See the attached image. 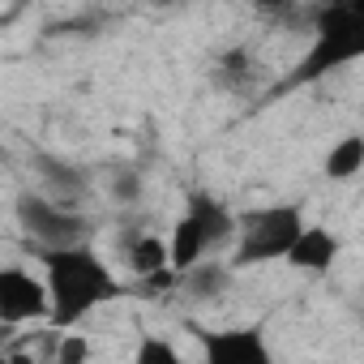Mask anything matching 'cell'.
Here are the masks:
<instances>
[{"instance_id":"cell-4","label":"cell","mask_w":364,"mask_h":364,"mask_svg":"<svg viewBox=\"0 0 364 364\" xmlns=\"http://www.w3.org/2000/svg\"><path fill=\"white\" fill-rule=\"evenodd\" d=\"M304 215L300 206H262L245 210L236 228V253L232 266H266V262H287L296 240L304 236Z\"/></svg>"},{"instance_id":"cell-2","label":"cell","mask_w":364,"mask_h":364,"mask_svg":"<svg viewBox=\"0 0 364 364\" xmlns=\"http://www.w3.org/2000/svg\"><path fill=\"white\" fill-rule=\"evenodd\" d=\"M364 56V5H330L317 18V39L304 52L300 69L291 73V86L317 82L330 69H343Z\"/></svg>"},{"instance_id":"cell-9","label":"cell","mask_w":364,"mask_h":364,"mask_svg":"<svg viewBox=\"0 0 364 364\" xmlns=\"http://www.w3.org/2000/svg\"><path fill=\"white\" fill-rule=\"evenodd\" d=\"M124 262H129L133 274L154 279V274L171 270V240H163V236H129V245H124Z\"/></svg>"},{"instance_id":"cell-8","label":"cell","mask_w":364,"mask_h":364,"mask_svg":"<svg viewBox=\"0 0 364 364\" xmlns=\"http://www.w3.org/2000/svg\"><path fill=\"white\" fill-rule=\"evenodd\" d=\"M338 262V236L330 228H304V236L296 240V249L287 253V266L296 270H309V274H326L330 266Z\"/></svg>"},{"instance_id":"cell-10","label":"cell","mask_w":364,"mask_h":364,"mask_svg":"<svg viewBox=\"0 0 364 364\" xmlns=\"http://www.w3.org/2000/svg\"><path fill=\"white\" fill-rule=\"evenodd\" d=\"M321 171H326V180H351V176H360L364 171V137H355V133L351 137H338L330 146Z\"/></svg>"},{"instance_id":"cell-7","label":"cell","mask_w":364,"mask_h":364,"mask_svg":"<svg viewBox=\"0 0 364 364\" xmlns=\"http://www.w3.org/2000/svg\"><path fill=\"white\" fill-rule=\"evenodd\" d=\"M0 317L9 326L14 321H35V317H52V296L48 283H39L26 270H5L0 274Z\"/></svg>"},{"instance_id":"cell-11","label":"cell","mask_w":364,"mask_h":364,"mask_svg":"<svg viewBox=\"0 0 364 364\" xmlns=\"http://www.w3.org/2000/svg\"><path fill=\"white\" fill-rule=\"evenodd\" d=\"M180 287H185L193 300H215V296H223V291L232 287V274H228V266L202 262V266H193L189 274H180Z\"/></svg>"},{"instance_id":"cell-3","label":"cell","mask_w":364,"mask_h":364,"mask_svg":"<svg viewBox=\"0 0 364 364\" xmlns=\"http://www.w3.org/2000/svg\"><path fill=\"white\" fill-rule=\"evenodd\" d=\"M236 228H240V215H232L210 193H193L189 206H185V215H180L176 228H171V270L189 274L193 266H202V257L215 245L232 240Z\"/></svg>"},{"instance_id":"cell-13","label":"cell","mask_w":364,"mask_h":364,"mask_svg":"<svg viewBox=\"0 0 364 364\" xmlns=\"http://www.w3.org/2000/svg\"><path fill=\"white\" fill-rule=\"evenodd\" d=\"M133 364H189L185 355L176 351V343H167V338H141L137 343V355H133Z\"/></svg>"},{"instance_id":"cell-1","label":"cell","mask_w":364,"mask_h":364,"mask_svg":"<svg viewBox=\"0 0 364 364\" xmlns=\"http://www.w3.org/2000/svg\"><path fill=\"white\" fill-rule=\"evenodd\" d=\"M43 266V283L52 296V326L56 330H73L82 317H90L99 304H112L124 296L120 279L107 270V262L82 245V249H56V253H39L35 257Z\"/></svg>"},{"instance_id":"cell-6","label":"cell","mask_w":364,"mask_h":364,"mask_svg":"<svg viewBox=\"0 0 364 364\" xmlns=\"http://www.w3.org/2000/svg\"><path fill=\"white\" fill-rule=\"evenodd\" d=\"M189 330L202 347V364H279L262 326H228V330L189 326Z\"/></svg>"},{"instance_id":"cell-12","label":"cell","mask_w":364,"mask_h":364,"mask_svg":"<svg viewBox=\"0 0 364 364\" xmlns=\"http://www.w3.org/2000/svg\"><path fill=\"white\" fill-rule=\"evenodd\" d=\"M90 360V343L82 334H65V338H48L43 364H86Z\"/></svg>"},{"instance_id":"cell-5","label":"cell","mask_w":364,"mask_h":364,"mask_svg":"<svg viewBox=\"0 0 364 364\" xmlns=\"http://www.w3.org/2000/svg\"><path fill=\"white\" fill-rule=\"evenodd\" d=\"M22 232L31 240V253H56V249H82L90 245V219L77 206H56L48 198H22L18 206Z\"/></svg>"}]
</instances>
